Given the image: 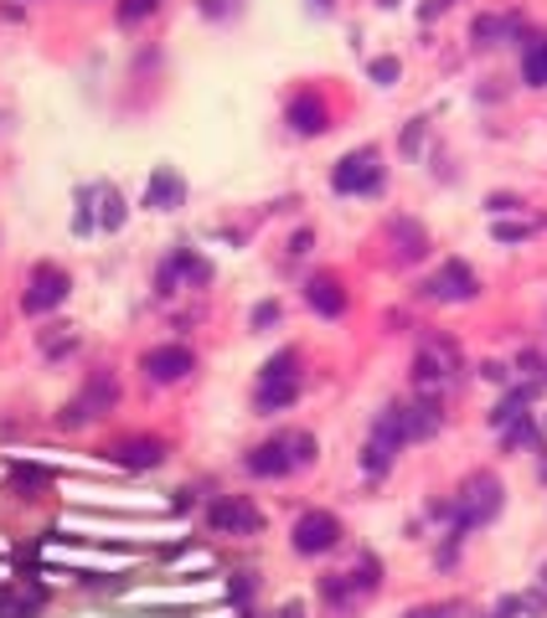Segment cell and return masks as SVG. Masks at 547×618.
<instances>
[{
	"label": "cell",
	"instance_id": "cell-1",
	"mask_svg": "<svg viewBox=\"0 0 547 618\" xmlns=\"http://www.w3.org/2000/svg\"><path fill=\"white\" fill-rule=\"evenodd\" d=\"M315 459V438L310 434H279L269 443H258L248 453V474H264V480H279V474H290V469L310 464Z\"/></svg>",
	"mask_w": 547,
	"mask_h": 618
},
{
	"label": "cell",
	"instance_id": "cell-2",
	"mask_svg": "<svg viewBox=\"0 0 547 618\" xmlns=\"http://www.w3.org/2000/svg\"><path fill=\"white\" fill-rule=\"evenodd\" d=\"M455 377H460V346L445 340V335H428L424 346H418V356H413V382L424 386V392H439Z\"/></svg>",
	"mask_w": 547,
	"mask_h": 618
},
{
	"label": "cell",
	"instance_id": "cell-3",
	"mask_svg": "<svg viewBox=\"0 0 547 618\" xmlns=\"http://www.w3.org/2000/svg\"><path fill=\"white\" fill-rule=\"evenodd\" d=\"M501 510V480L496 474H476V480H465L460 501H455V531H476L485 520Z\"/></svg>",
	"mask_w": 547,
	"mask_h": 618
},
{
	"label": "cell",
	"instance_id": "cell-4",
	"mask_svg": "<svg viewBox=\"0 0 547 618\" xmlns=\"http://www.w3.org/2000/svg\"><path fill=\"white\" fill-rule=\"evenodd\" d=\"M300 397V356L294 351H279L264 367L258 377V413H279V407H290Z\"/></svg>",
	"mask_w": 547,
	"mask_h": 618
},
{
	"label": "cell",
	"instance_id": "cell-5",
	"mask_svg": "<svg viewBox=\"0 0 547 618\" xmlns=\"http://www.w3.org/2000/svg\"><path fill=\"white\" fill-rule=\"evenodd\" d=\"M331 186L346 191V196H351V191H361V196L377 191V186H382V155L377 150H351L342 166L331 170Z\"/></svg>",
	"mask_w": 547,
	"mask_h": 618
},
{
	"label": "cell",
	"instance_id": "cell-6",
	"mask_svg": "<svg viewBox=\"0 0 547 618\" xmlns=\"http://www.w3.org/2000/svg\"><path fill=\"white\" fill-rule=\"evenodd\" d=\"M336 541H342V520L331 516V510H305V516L294 520V552L300 557H321Z\"/></svg>",
	"mask_w": 547,
	"mask_h": 618
},
{
	"label": "cell",
	"instance_id": "cell-7",
	"mask_svg": "<svg viewBox=\"0 0 547 618\" xmlns=\"http://www.w3.org/2000/svg\"><path fill=\"white\" fill-rule=\"evenodd\" d=\"M68 273H63V268L57 263H42L32 273V279H26V294H21V304H26V315H47V310H57V304L68 300Z\"/></svg>",
	"mask_w": 547,
	"mask_h": 618
},
{
	"label": "cell",
	"instance_id": "cell-8",
	"mask_svg": "<svg viewBox=\"0 0 547 618\" xmlns=\"http://www.w3.org/2000/svg\"><path fill=\"white\" fill-rule=\"evenodd\" d=\"M206 520H212V531H217V536H258V531H264L258 505L243 501V495H227V501H217Z\"/></svg>",
	"mask_w": 547,
	"mask_h": 618
},
{
	"label": "cell",
	"instance_id": "cell-9",
	"mask_svg": "<svg viewBox=\"0 0 547 618\" xmlns=\"http://www.w3.org/2000/svg\"><path fill=\"white\" fill-rule=\"evenodd\" d=\"M114 397H120V382H114L109 371H99V377L88 382L83 397H78L68 413H63V423H88V418H99V413H109V407H114Z\"/></svg>",
	"mask_w": 547,
	"mask_h": 618
},
{
	"label": "cell",
	"instance_id": "cell-10",
	"mask_svg": "<svg viewBox=\"0 0 547 618\" xmlns=\"http://www.w3.org/2000/svg\"><path fill=\"white\" fill-rule=\"evenodd\" d=\"M191 367H197V356H191L187 346H155V351H145V377L160 386L191 377Z\"/></svg>",
	"mask_w": 547,
	"mask_h": 618
},
{
	"label": "cell",
	"instance_id": "cell-11",
	"mask_svg": "<svg viewBox=\"0 0 547 618\" xmlns=\"http://www.w3.org/2000/svg\"><path fill=\"white\" fill-rule=\"evenodd\" d=\"M428 300H445V304H460V300H470L476 294V273L465 263H445L434 279H428V289H424Z\"/></svg>",
	"mask_w": 547,
	"mask_h": 618
},
{
	"label": "cell",
	"instance_id": "cell-12",
	"mask_svg": "<svg viewBox=\"0 0 547 618\" xmlns=\"http://www.w3.org/2000/svg\"><path fill=\"white\" fill-rule=\"evenodd\" d=\"M109 459L124 464V469H155L160 459H166V443L150 438V434H135V438H120V443L109 449Z\"/></svg>",
	"mask_w": 547,
	"mask_h": 618
},
{
	"label": "cell",
	"instance_id": "cell-13",
	"mask_svg": "<svg viewBox=\"0 0 547 618\" xmlns=\"http://www.w3.org/2000/svg\"><path fill=\"white\" fill-rule=\"evenodd\" d=\"M305 300H310V310H315V315H325V319H336L346 310V294H342V284H336L331 273H315V279H310Z\"/></svg>",
	"mask_w": 547,
	"mask_h": 618
},
{
	"label": "cell",
	"instance_id": "cell-14",
	"mask_svg": "<svg viewBox=\"0 0 547 618\" xmlns=\"http://www.w3.org/2000/svg\"><path fill=\"white\" fill-rule=\"evenodd\" d=\"M145 206H155V212L181 206V176H176V170H155L150 186H145Z\"/></svg>",
	"mask_w": 547,
	"mask_h": 618
},
{
	"label": "cell",
	"instance_id": "cell-15",
	"mask_svg": "<svg viewBox=\"0 0 547 618\" xmlns=\"http://www.w3.org/2000/svg\"><path fill=\"white\" fill-rule=\"evenodd\" d=\"M42 587H0V618H36Z\"/></svg>",
	"mask_w": 547,
	"mask_h": 618
},
{
	"label": "cell",
	"instance_id": "cell-16",
	"mask_svg": "<svg viewBox=\"0 0 547 618\" xmlns=\"http://www.w3.org/2000/svg\"><path fill=\"white\" fill-rule=\"evenodd\" d=\"M325 119H331V114H325V103L315 99V93H300V99L290 103V124H294L300 134H321Z\"/></svg>",
	"mask_w": 547,
	"mask_h": 618
},
{
	"label": "cell",
	"instance_id": "cell-17",
	"mask_svg": "<svg viewBox=\"0 0 547 618\" xmlns=\"http://www.w3.org/2000/svg\"><path fill=\"white\" fill-rule=\"evenodd\" d=\"M393 243H398V258L403 263H413V258H424V248H428V233L418 227V222H393Z\"/></svg>",
	"mask_w": 547,
	"mask_h": 618
},
{
	"label": "cell",
	"instance_id": "cell-18",
	"mask_svg": "<svg viewBox=\"0 0 547 618\" xmlns=\"http://www.w3.org/2000/svg\"><path fill=\"white\" fill-rule=\"evenodd\" d=\"M93 201H99V227H109V233H114V227L124 222V196L114 191V186H99V191H93Z\"/></svg>",
	"mask_w": 547,
	"mask_h": 618
},
{
	"label": "cell",
	"instance_id": "cell-19",
	"mask_svg": "<svg viewBox=\"0 0 547 618\" xmlns=\"http://www.w3.org/2000/svg\"><path fill=\"white\" fill-rule=\"evenodd\" d=\"M522 78H527L532 88H547V36L527 47V57H522Z\"/></svg>",
	"mask_w": 547,
	"mask_h": 618
},
{
	"label": "cell",
	"instance_id": "cell-20",
	"mask_svg": "<svg viewBox=\"0 0 547 618\" xmlns=\"http://www.w3.org/2000/svg\"><path fill=\"white\" fill-rule=\"evenodd\" d=\"M506 26H512V21H501V16H480V21H476V42H480V47H491L496 36H506Z\"/></svg>",
	"mask_w": 547,
	"mask_h": 618
},
{
	"label": "cell",
	"instance_id": "cell-21",
	"mask_svg": "<svg viewBox=\"0 0 547 618\" xmlns=\"http://www.w3.org/2000/svg\"><path fill=\"white\" fill-rule=\"evenodd\" d=\"M150 11H155V0H124V5H120L124 21H139V16H150Z\"/></svg>",
	"mask_w": 547,
	"mask_h": 618
},
{
	"label": "cell",
	"instance_id": "cell-22",
	"mask_svg": "<svg viewBox=\"0 0 547 618\" xmlns=\"http://www.w3.org/2000/svg\"><path fill=\"white\" fill-rule=\"evenodd\" d=\"M372 78H377V83H393V78H398V57H377Z\"/></svg>",
	"mask_w": 547,
	"mask_h": 618
},
{
	"label": "cell",
	"instance_id": "cell-23",
	"mask_svg": "<svg viewBox=\"0 0 547 618\" xmlns=\"http://www.w3.org/2000/svg\"><path fill=\"white\" fill-rule=\"evenodd\" d=\"M527 233H532V227H516V222H501V227H496L501 243H516V237H527Z\"/></svg>",
	"mask_w": 547,
	"mask_h": 618
},
{
	"label": "cell",
	"instance_id": "cell-24",
	"mask_svg": "<svg viewBox=\"0 0 547 618\" xmlns=\"http://www.w3.org/2000/svg\"><path fill=\"white\" fill-rule=\"evenodd\" d=\"M409 618H455V608H413Z\"/></svg>",
	"mask_w": 547,
	"mask_h": 618
},
{
	"label": "cell",
	"instance_id": "cell-25",
	"mask_svg": "<svg viewBox=\"0 0 547 618\" xmlns=\"http://www.w3.org/2000/svg\"><path fill=\"white\" fill-rule=\"evenodd\" d=\"M274 315H279V304H264V310H254V325H269Z\"/></svg>",
	"mask_w": 547,
	"mask_h": 618
},
{
	"label": "cell",
	"instance_id": "cell-26",
	"mask_svg": "<svg viewBox=\"0 0 547 618\" xmlns=\"http://www.w3.org/2000/svg\"><path fill=\"white\" fill-rule=\"evenodd\" d=\"M284 618H305V614H300V603H290V608H284Z\"/></svg>",
	"mask_w": 547,
	"mask_h": 618
}]
</instances>
